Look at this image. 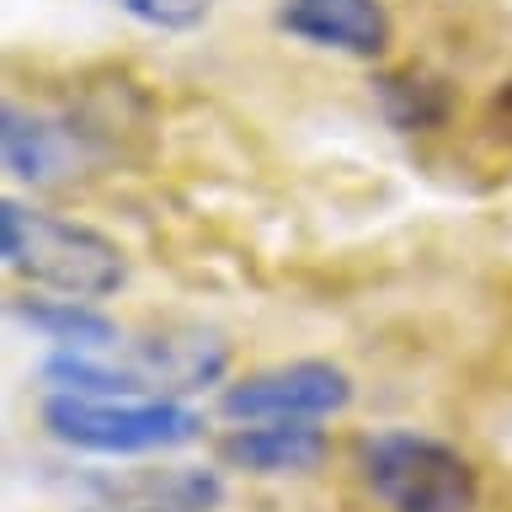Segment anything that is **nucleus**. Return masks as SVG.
I'll use <instances>...</instances> for the list:
<instances>
[{
  "label": "nucleus",
  "instance_id": "6e6552de",
  "mask_svg": "<svg viewBox=\"0 0 512 512\" xmlns=\"http://www.w3.org/2000/svg\"><path fill=\"white\" fill-rule=\"evenodd\" d=\"M283 38L304 48H326L347 59H384L395 48V16L384 0H278L272 11Z\"/></svg>",
  "mask_w": 512,
  "mask_h": 512
},
{
  "label": "nucleus",
  "instance_id": "f03ea898",
  "mask_svg": "<svg viewBox=\"0 0 512 512\" xmlns=\"http://www.w3.org/2000/svg\"><path fill=\"white\" fill-rule=\"evenodd\" d=\"M352 486L374 512H480L486 475L459 443L422 427H368L352 438Z\"/></svg>",
  "mask_w": 512,
  "mask_h": 512
},
{
  "label": "nucleus",
  "instance_id": "20e7f679",
  "mask_svg": "<svg viewBox=\"0 0 512 512\" xmlns=\"http://www.w3.org/2000/svg\"><path fill=\"white\" fill-rule=\"evenodd\" d=\"M43 432L80 454L134 459L171 454L203 432V416L182 400H134V395H43Z\"/></svg>",
  "mask_w": 512,
  "mask_h": 512
},
{
  "label": "nucleus",
  "instance_id": "7ed1b4c3",
  "mask_svg": "<svg viewBox=\"0 0 512 512\" xmlns=\"http://www.w3.org/2000/svg\"><path fill=\"white\" fill-rule=\"evenodd\" d=\"M0 256H6L11 278L27 283L32 294H59V299H86V304H102L128 278L123 251L102 230L48 214V208L27 198L0 203Z\"/></svg>",
  "mask_w": 512,
  "mask_h": 512
},
{
  "label": "nucleus",
  "instance_id": "9b49d317",
  "mask_svg": "<svg viewBox=\"0 0 512 512\" xmlns=\"http://www.w3.org/2000/svg\"><path fill=\"white\" fill-rule=\"evenodd\" d=\"M6 315L16 326H27L32 336L54 342V352H102L123 336L118 320H107L86 299H59V294H16L6 304Z\"/></svg>",
  "mask_w": 512,
  "mask_h": 512
},
{
  "label": "nucleus",
  "instance_id": "1a4fd4ad",
  "mask_svg": "<svg viewBox=\"0 0 512 512\" xmlns=\"http://www.w3.org/2000/svg\"><path fill=\"white\" fill-rule=\"evenodd\" d=\"M331 459V438L320 422H256L230 427L219 438V464L246 475H310Z\"/></svg>",
  "mask_w": 512,
  "mask_h": 512
},
{
  "label": "nucleus",
  "instance_id": "39448f33",
  "mask_svg": "<svg viewBox=\"0 0 512 512\" xmlns=\"http://www.w3.org/2000/svg\"><path fill=\"white\" fill-rule=\"evenodd\" d=\"M112 155V134L96 112L75 107H22L11 96L0 112V166L11 182L59 187L96 171Z\"/></svg>",
  "mask_w": 512,
  "mask_h": 512
},
{
  "label": "nucleus",
  "instance_id": "9d476101",
  "mask_svg": "<svg viewBox=\"0 0 512 512\" xmlns=\"http://www.w3.org/2000/svg\"><path fill=\"white\" fill-rule=\"evenodd\" d=\"M368 96H374V112L395 134H438V128L454 123L459 96L443 75L422 70V64H400V70H379L368 80Z\"/></svg>",
  "mask_w": 512,
  "mask_h": 512
},
{
  "label": "nucleus",
  "instance_id": "0eeeda50",
  "mask_svg": "<svg viewBox=\"0 0 512 512\" xmlns=\"http://www.w3.org/2000/svg\"><path fill=\"white\" fill-rule=\"evenodd\" d=\"M224 475L214 464H139L96 470L75 486L70 512H219Z\"/></svg>",
  "mask_w": 512,
  "mask_h": 512
},
{
  "label": "nucleus",
  "instance_id": "f8f14e48",
  "mask_svg": "<svg viewBox=\"0 0 512 512\" xmlns=\"http://www.w3.org/2000/svg\"><path fill=\"white\" fill-rule=\"evenodd\" d=\"M107 6H118L150 32H198L203 22H214L219 0H107Z\"/></svg>",
  "mask_w": 512,
  "mask_h": 512
},
{
  "label": "nucleus",
  "instance_id": "f257e3e1",
  "mask_svg": "<svg viewBox=\"0 0 512 512\" xmlns=\"http://www.w3.org/2000/svg\"><path fill=\"white\" fill-rule=\"evenodd\" d=\"M230 374V342L203 326H150L123 331L102 352H54L43 384L54 395H134V400H182Z\"/></svg>",
  "mask_w": 512,
  "mask_h": 512
},
{
  "label": "nucleus",
  "instance_id": "423d86ee",
  "mask_svg": "<svg viewBox=\"0 0 512 512\" xmlns=\"http://www.w3.org/2000/svg\"><path fill=\"white\" fill-rule=\"evenodd\" d=\"M352 406V374L331 358H288L230 379L219 390V416L235 427L256 422H331Z\"/></svg>",
  "mask_w": 512,
  "mask_h": 512
}]
</instances>
